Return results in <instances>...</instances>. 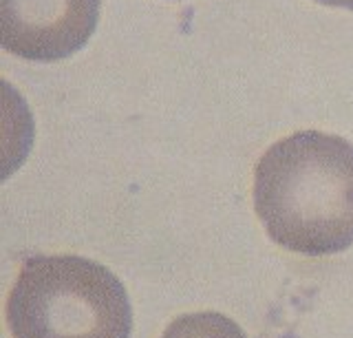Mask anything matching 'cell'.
Instances as JSON below:
<instances>
[{"label": "cell", "instance_id": "6da1fadb", "mask_svg": "<svg viewBox=\"0 0 353 338\" xmlns=\"http://www.w3.org/2000/svg\"><path fill=\"white\" fill-rule=\"evenodd\" d=\"M254 208L272 241L307 257L353 246V144L301 130L263 152L254 170Z\"/></svg>", "mask_w": 353, "mask_h": 338}, {"label": "cell", "instance_id": "7a4b0ae2", "mask_svg": "<svg viewBox=\"0 0 353 338\" xmlns=\"http://www.w3.org/2000/svg\"><path fill=\"white\" fill-rule=\"evenodd\" d=\"M14 338H130L126 288L106 266L75 255L33 257L7 301Z\"/></svg>", "mask_w": 353, "mask_h": 338}, {"label": "cell", "instance_id": "277c9868", "mask_svg": "<svg viewBox=\"0 0 353 338\" xmlns=\"http://www.w3.org/2000/svg\"><path fill=\"white\" fill-rule=\"evenodd\" d=\"M161 338H248V334L219 312H194L172 321Z\"/></svg>", "mask_w": 353, "mask_h": 338}, {"label": "cell", "instance_id": "5b68a950", "mask_svg": "<svg viewBox=\"0 0 353 338\" xmlns=\"http://www.w3.org/2000/svg\"><path fill=\"white\" fill-rule=\"evenodd\" d=\"M320 5H327V7H340V9H349L353 12V0H316Z\"/></svg>", "mask_w": 353, "mask_h": 338}, {"label": "cell", "instance_id": "3957f363", "mask_svg": "<svg viewBox=\"0 0 353 338\" xmlns=\"http://www.w3.org/2000/svg\"><path fill=\"white\" fill-rule=\"evenodd\" d=\"M102 0H0V42L18 58L58 62L97 29Z\"/></svg>", "mask_w": 353, "mask_h": 338}]
</instances>
